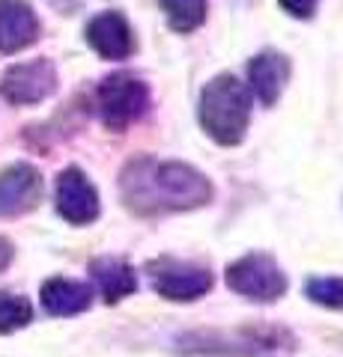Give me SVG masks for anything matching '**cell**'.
<instances>
[{"label":"cell","mask_w":343,"mask_h":357,"mask_svg":"<svg viewBox=\"0 0 343 357\" xmlns=\"http://www.w3.org/2000/svg\"><path fill=\"white\" fill-rule=\"evenodd\" d=\"M54 93H57V69H54V63L48 57L15 63L0 77V96L15 107L39 105Z\"/></svg>","instance_id":"52a82bcc"},{"label":"cell","mask_w":343,"mask_h":357,"mask_svg":"<svg viewBox=\"0 0 343 357\" xmlns=\"http://www.w3.org/2000/svg\"><path fill=\"white\" fill-rule=\"evenodd\" d=\"M290 81V60L278 51H260L248 63V86L260 98L263 107L278 105L284 96V86Z\"/></svg>","instance_id":"7c38bea8"},{"label":"cell","mask_w":343,"mask_h":357,"mask_svg":"<svg viewBox=\"0 0 343 357\" xmlns=\"http://www.w3.org/2000/svg\"><path fill=\"white\" fill-rule=\"evenodd\" d=\"M51 3H57V6H63V9H66V6H72V3H78V0H51Z\"/></svg>","instance_id":"ffe728a7"},{"label":"cell","mask_w":343,"mask_h":357,"mask_svg":"<svg viewBox=\"0 0 343 357\" xmlns=\"http://www.w3.org/2000/svg\"><path fill=\"white\" fill-rule=\"evenodd\" d=\"M197 119L218 146H239L251 126V89L227 72L215 75L200 89Z\"/></svg>","instance_id":"7a4b0ae2"},{"label":"cell","mask_w":343,"mask_h":357,"mask_svg":"<svg viewBox=\"0 0 343 357\" xmlns=\"http://www.w3.org/2000/svg\"><path fill=\"white\" fill-rule=\"evenodd\" d=\"M293 333L284 328L248 325L236 331H194L180 337L182 354H206V357H275L293 351Z\"/></svg>","instance_id":"3957f363"},{"label":"cell","mask_w":343,"mask_h":357,"mask_svg":"<svg viewBox=\"0 0 343 357\" xmlns=\"http://www.w3.org/2000/svg\"><path fill=\"white\" fill-rule=\"evenodd\" d=\"M33 321V304L24 295L3 292L0 289V333H15L21 328H27Z\"/></svg>","instance_id":"2e32d148"},{"label":"cell","mask_w":343,"mask_h":357,"mask_svg":"<svg viewBox=\"0 0 343 357\" xmlns=\"http://www.w3.org/2000/svg\"><path fill=\"white\" fill-rule=\"evenodd\" d=\"M305 295L316 307L343 310V277H307Z\"/></svg>","instance_id":"e0dca14e"},{"label":"cell","mask_w":343,"mask_h":357,"mask_svg":"<svg viewBox=\"0 0 343 357\" xmlns=\"http://www.w3.org/2000/svg\"><path fill=\"white\" fill-rule=\"evenodd\" d=\"M143 271L149 277L152 292L164 301H173V304H191V301L209 295L215 286L209 265L176 259V256H156L143 265Z\"/></svg>","instance_id":"5b68a950"},{"label":"cell","mask_w":343,"mask_h":357,"mask_svg":"<svg viewBox=\"0 0 343 357\" xmlns=\"http://www.w3.org/2000/svg\"><path fill=\"white\" fill-rule=\"evenodd\" d=\"M54 206H57V215L66 223H72V227H90V223L98 220V215H102L98 191L81 167H66L57 176Z\"/></svg>","instance_id":"ba28073f"},{"label":"cell","mask_w":343,"mask_h":357,"mask_svg":"<svg viewBox=\"0 0 343 357\" xmlns=\"http://www.w3.org/2000/svg\"><path fill=\"white\" fill-rule=\"evenodd\" d=\"M87 42L102 60H129L135 54V33L119 13H102L87 24Z\"/></svg>","instance_id":"30bf717a"},{"label":"cell","mask_w":343,"mask_h":357,"mask_svg":"<svg viewBox=\"0 0 343 357\" xmlns=\"http://www.w3.org/2000/svg\"><path fill=\"white\" fill-rule=\"evenodd\" d=\"M90 277L96 289L102 292L105 304H119L123 298L138 292V274L119 256H98L90 262Z\"/></svg>","instance_id":"5bb4252c"},{"label":"cell","mask_w":343,"mask_h":357,"mask_svg":"<svg viewBox=\"0 0 343 357\" xmlns=\"http://www.w3.org/2000/svg\"><path fill=\"white\" fill-rule=\"evenodd\" d=\"M224 280L230 292H236L248 301H260V304L281 301L286 295V289H290V280H286L278 259L263 250H251L233 259L224 271Z\"/></svg>","instance_id":"8992f818"},{"label":"cell","mask_w":343,"mask_h":357,"mask_svg":"<svg viewBox=\"0 0 343 357\" xmlns=\"http://www.w3.org/2000/svg\"><path fill=\"white\" fill-rule=\"evenodd\" d=\"M176 33H194L206 21V0H159Z\"/></svg>","instance_id":"9a60e30c"},{"label":"cell","mask_w":343,"mask_h":357,"mask_svg":"<svg viewBox=\"0 0 343 357\" xmlns=\"http://www.w3.org/2000/svg\"><path fill=\"white\" fill-rule=\"evenodd\" d=\"M152 105L149 86L131 72H117L108 75L96 89V110L102 126L110 131H126L129 126H135L138 119L147 116V110Z\"/></svg>","instance_id":"277c9868"},{"label":"cell","mask_w":343,"mask_h":357,"mask_svg":"<svg viewBox=\"0 0 343 357\" xmlns=\"http://www.w3.org/2000/svg\"><path fill=\"white\" fill-rule=\"evenodd\" d=\"M42 173L27 161L0 170V218H21L42 199Z\"/></svg>","instance_id":"9c48e42d"},{"label":"cell","mask_w":343,"mask_h":357,"mask_svg":"<svg viewBox=\"0 0 343 357\" xmlns=\"http://www.w3.org/2000/svg\"><path fill=\"white\" fill-rule=\"evenodd\" d=\"M281 9L286 15H293V18H314L316 13V6H319V0H278Z\"/></svg>","instance_id":"ac0fdd59"},{"label":"cell","mask_w":343,"mask_h":357,"mask_svg":"<svg viewBox=\"0 0 343 357\" xmlns=\"http://www.w3.org/2000/svg\"><path fill=\"white\" fill-rule=\"evenodd\" d=\"M119 199L138 218H164L209 206L215 199V185L185 161L135 155L119 170Z\"/></svg>","instance_id":"6da1fadb"},{"label":"cell","mask_w":343,"mask_h":357,"mask_svg":"<svg viewBox=\"0 0 343 357\" xmlns=\"http://www.w3.org/2000/svg\"><path fill=\"white\" fill-rule=\"evenodd\" d=\"M13 256H15V248H13V241L9 238H0V274L9 268V262H13Z\"/></svg>","instance_id":"d6986e66"},{"label":"cell","mask_w":343,"mask_h":357,"mask_svg":"<svg viewBox=\"0 0 343 357\" xmlns=\"http://www.w3.org/2000/svg\"><path fill=\"white\" fill-rule=\"evenodd\" d=\"M39 18L27 0H0V54H18L39 39Z\"/></svg>","instance_id":"8fae6325"},{"label":"cell","mask_w":343,"mask_h":357,"mask_svg":"<svg viewBox=\"0 0 343 357\" xmlns=\"http://www.w3.org/2000/svg\"><path fill=\"white\" fill-rule=\"evenodd\" d=\"M42 310L54 319H69L87 312L93 304V286L81 280H69V277H48L39 289Z\"/></svg>","instance_id":"4fadbf2b"}]
</instances>
